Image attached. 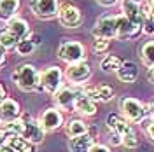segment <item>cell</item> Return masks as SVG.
Here are the masks:
<instances>
[{"instance_id":"obj_1","label":"cell","mask_w":154,"mask_h":152,"mask_svg":"<svg viewBox=\"0 0 154 152\" xmlns=\"http://www.w3.org/2000/svg\"><path fill=\"white\" fill-rule=\"evenodd\" d=\"M12 82L18 86L21 91L25 93H32V91H37L40 89V72L33 65L30 63H23L19 65L12 74H11Z\"/></svg>"},{"instance_id":"obj_2","label":"cell","mask_w":154,"mask_h":152,"mask_svg":"<svg viewBox=\"0 0 154 152\" xmlns=\"http://www.w3.org/2000/svg\"><path fill=\"white\" fill-rule=\"evenodd\" d=\"M63 79H65V74L61 72V68L51 65L44 72H40V89L46 91L48 95L54 96L63 87Z\"/></svg>"},{"instance_id":"obj_3","label":"cell","mask_w":154,"mask_h":152,"mask_svg":"<svg viewBox=\"0 0 154 152\" xmlns=\"http://www.w3.org/2000/svg\"><path fill=\"white\" fill-rule=\"evenodd\" d=\"M121 114L130 124L135 123H142L147 114H149V108L145 107L140 100L137 98H123L121 100Z\"/></svg>"},{"instance_id":"obj_4","label":"cell","mask_w":154,"mask_h":152,"mask_svg":"<svg viewBox=\"0 0 154 152\" xmlns=\"http://www.w3.org/2000/svg\"><path fill=\"white\" fill-rule=\"evenodd\" d=\"M84 56H86L84 46L77 40H65L58 47V58L68 65L77 63V61H84Z\"/></svg>"},{"instance_id":"obj_5","label":"cell","mask_w":154,"mask_h":152,"mask_svg":"<svg viewBox=\"0 0 154 152\" xmlns=\"http://www.w3.org/2000/svg\"><path fill=\"white\" fill-rule=\"evenodd\" d=\"M89 77H91V65L88 61L72 63L65 70V79L74 86H81V84H84V82H88Z\"/></svg>"},{"instance_id":"obj_6","label":"cell","mask_w":154,"mask_h":152,"mask_svg":"<svg viewBox=\"0 0 154 152\" xmlns=\"http://www.w3.org/2000/svg\"><path fill=\"white\" fill-rule=\"evenodd\" d=\"M93 37L112 40L117 38V16H103L93 26Z\"/></svg>"},{"instance_id":"obj_7","label":"cell","mask_w":154,"mask_h":152,"mask_svg":"<svg viewBox=\"0 0 154 152\" xmlns=\"http://www.w3.org/2000/svg\"><path fill=\"white\" fill-rule=\"evenodd\" d=\"M38 124L42 126V129L46 131V133H53V131H56L60 129L63 124H65V119H63V114L58 110V108H46V110H42V114L38 115Z\"/></svg>"},{"instance_id":"obj_8","label":"cell","mask_w":154,"mask_h":152,"mask_svg":"<svg viewBox=\"0 0 154 152\" xmlns=\"http://www.w3.org/2000/svg\"><path fill=\"white\" fill-rule=\"evenodd\" d=\"M58 19L65 28H77L82 23V14L74 4H61L58 11Z\"/></svg>"},{"instance_id":"obj_9","label":"cell","mask_w":154,"mask_h":152,"mask_svg":"<svg viewBox=\"0 0 154 152\" xmlns=\"http://www.w3.org/2000/svg\"><path fill=\"white\" fill-rule=\"evenodd\" d=\"M30 7L38 19H53L58 18L60 4L58 0H32Z\"/></svg>"},{"instance_id":"obj_10","label":"cell","mask_w":154,"mask_h":152,"mask_svg":"<svg viewBox=\"0 0 154 152\" xmlns=\"http://www.w3.org/2000/svg\"><path fill=\"white\" fill-rule=\"evenodd\" d=\"M21 136L30 143V145H38L42 143L44 136H46V131L42 129V126L38 124L37 119H28V121H23V131H21Z\"/></svg>"},{"instance_id":"obj_11","label":"cell","mask_w":154,"mask_h":152,"mask_svg":"<svg viewBox=\"0 0 154 152\" xmlns=\"http://www.w3.org/2000/svg\"><path fill=\"white\" fill-rule=\"evenodd\" d=\"M21 119V107L16 100L12 98H5L2 103H0V123L4 126L14 123Z\"/></svg>"},{"instance_id":"obj_12","label":"cell","mask_w":154,"mask_h":152,"mask_svg":"<svg viewBox=\"0 0 154 152\" xmlns=\"http://www.w3.org/2000/svg\"><path fill=\"white\" fill-rule=\"evenodd\" d=\"M121 11H123V16L128 21H131L135 26L142 28L145 14H144V7L140 4H137L133 0H121Z\"/></svg>"},{"instance_id":"obj_13","label":"cell","mask_w":154,"mask_h":152,"mask_svg":"<svg viewBox=\"0 0 154 152\" xmlns=\"http://www.w3.org/2000/svg\"><path fill=\"white\" fill-rule=\"evenodd\" d=\"M84 93H86L93 102H102V103H107V102H110V100H114V89L110 87V86L107 84H102V86H88L82 89Z\"/></svg>"},{"instance_id":"obj_14","label":"cell","mask_w":154,"mask_h":152,"mask_svg":"<svg viewBox=\"0 0 154 152\" xmlns=\"http://www.w3.org/2000/svg\"><path fill=\"white\" fill-rule=\"evenodd\" d=\"M74 110L79 112V114H82V115L91 117V115L96 114V103L84 93V91H77L75 102H74Z\"/></svg>"},{"instance_id":"obj_15","label":"cell","mask_w":154,"mask_h":152,"mask_svg":"<svg viewBox=\"0 0 154 152\" xmlns=\"http://www.w3.org/2000/svg\"><path fill=\"white\" fill-rule=\"evenodd\" d=\"M75 93L74 89H70V87H61L60 91H58L56 95L53 96V100H54V105H56L60 110H74V102H75Z\"/></svg>"},{"instance_id":"obj_16","label":"cell","mask_w":154,"mask_h":152,"mask_svg":"<svg viewBox=\"0 0 154 152\" xmlns=\"http://www.w3.org/2000/svg\"><path fill=\"white\" fill-rule=\"evenodd\" d=\"M7 32H9L12 37L16 38V40H23V38H26V37H30V26H28V23L25 21L23 18H16L14 19H11L9 23H7Z\"/></svg>"},{"instance_id":"obj_17","label":"cell","mask_w":154,"mask_h":152,"mask_svg":"<svg viewBox=\"0 0 154 152\" xmlns=\"http://www.w3.org/2000/svg\"><path fill=\"white\" fill-rule=\"evenodd\" d=\"M107 128H109L110 131H114V133H119L121 138H123V135H126L128 131L133 129V126L128 123L125 117H121L119 114H109L107 115Z\"/></svg>"},{"instance_id":"obj_18","label":"cell","mask_w":154,"mask_h":152,"mask_svg":"<svg viewBox=\"0 0 154 152\" xmlns=\"http://www.w3.org/2000/svg\"><path fill=\"white\" fill-rule=\"evenodd\" d=\"M138 74H140V72H138V67H137L135 61H123L121 68L116 72L117 79H119L121 82H126V84L135 82V81L138 79Z\"/></svg>"},{"instance_id":"obj_19","label":"cell","mask_w":154,"mask_h":152,"mask_svg":"<svg viewBox=\"0 0 154 152\" xmlns=\"http://www.w3.org/2000/svg\"><path fill=\"white\" fill-rule=\"evenodd\" d=\"M93 145H95V136L89 133L77 136V138H68V150L70 152H89Z\"/></svg>"},{"instance_id":"obj_20","label":"cell","mask_w":154,"mask_h":152,"mask_svg":"<svg viewBox=\"0 0 154 152\" xmlns=\"http://www.w3.org/2000/svg\"><path fill=\"white\" fill-rule=\"evenodd\" d=\"M19 9V0H0V21L9 23L16 18Z\"/></svg>"},{"instance_id":"obj_21","label":"cell","mask_w":154,"mask_h":152,"mask_svg":"<svg viewBox=\"0 0 154 152\" xmlns=\"http://www.w3.org/2000/svg\"><path fill=\"white\" fill-rule=\"evenodd\" d=\"M5 145L12 152H33V145H30L21 135H7Z\"/></svg>"},{"instance_id":"obj_22","label":"cell","mask_w":154,"mask_h":152,"mask_svg":"<svg viewBox=\"0 0 154 152\" xmlns=\"http://www.w3.org/2000/svg\"><path fill=\"white\" fill-rule=\"evenodd\" d=\"M65 133L68 138H77V136H82V135L89 133V128L82 119H70L65 124Z\"/></svg>"},{"instance_id":"obj_23","label":"cell","mask_w":154,"mask_h":152,"mask_svg":"<svg viewBox=\"0 0 154 152\" xmlns=\"http://www.w3.org/2000/svg\"><path fill=\"white\" fill-rule=\"evenodd\" d=\"M123 65V59L119 56H116V54H107L102 61H100V68H102V72H105V74H116L119 68Z\"/></svg>"},{"instance_id":"obj_24","label":"cell","mask_w":154,"mask_h":152,"mask_svg":"<svg viewBox=\"0 0 154 152\" xmlns=\"http://www.w3.org/2000/svg\"><path fill=\"white\" fill-rule=\"evenodd\" d=\"M140 59L145 67H154V40H147L144 46L140 47Z\"/></svg>"},{"instance_id":"obj_25","label":"cell","mask_w":154,"mask_h":152,"mask_svg":"<svg viewBox=\"0 0 154 152\" xmlns=\"http://www.w3.org/2000/svg\"><path fill=\"white\" fill-rule=\"evenodd\" d=\"M30 35H32V33H30ZM35 49H37V46L33 44L32 37L23 38V40H19L18 44H16V53H18L19 56H30V54H33Z\"/></svg>"},{"instance_id":"obj_26","label":"cell","mask_w":154,"mask_h":152,"mask_svg":"<svg viewBox=\"0 0 154 152\" xmlns=\"http://www.w3.org/2000/svg\"><path fill=\"white\" fill-rule=\"evenodd\" d=\"M16 44L18 40L11 35L7 28H0V46L4 49H16Z\"/></svg>"},{"instance_id":"obj_27","label":"cell","mask_w":154,"mask_h":152,"mask_svg":"<svg viewBox=\"0 0 154 152\" xmlns=\"http://www.w3.org/2000/svg\"><path fill=\"white\" fill-rule=\"evenodd\" d=\"M144 23H142V32L145 35H154V18L147 14V7H144Z\"/></svg>"},{"instance_id":"obj_28","label":"cell","mask_w":154,"mask_h":152,"mask_svg":"<svg viewBox=\"0 0 154 152\" xmlns=\"http://www.w3.org/2000/svg\"><path fill=\"white\" fill-rule=\"evenodd\" d=\"M123 145H125L126 149H135V147H138V138H137L135 129H131V131H128L126 135H123Z\"/></svg>"},{"instance_id":"obj_29","label":"cell","mask_w":154,"mask_h":152,"mask_svg":"<svg viewBox=\"0 0 154 152\" xmlns=\"http://www.w3.org/2000/svg\"><path fill=\"white\" fill-rule=\"evenodd\" d=\"M142 128H144L145 135L154 142V117H145L142 121Z\"/></svg>"},{"instance_id":"obj_30","label":"cell","mask_w":154,"mask_h":152,"mask_svg":"<svg viewBox=\"0 0 154 152\" xmlns=\"http://www.w3.org/2000/svg\"><path fill=\"white\" fill-rule=\"evenodd\" d=\"M110 46V40H107V38H95V42H93V51L95 53H105L107 49Z\"/></svg>"},{"instance_id":"obj_31","label":"cell","mask_w":154,"mask_h":152,"mask_svg":"<svg viewBox=\"0 0 154 152\" xmlns=\"http://www.w3.org/2000/svg\"><path fill=\"white\" fill-rule=\"evenodd\" d=\"M109 142H110V145L119 147V145H123V138H121V135H119V133L110 131V135H109Z\"/></svg>"},{"instance_id":"obj_32","label":"cell","mask_w":154,"mask_h":152,"mask_svg":"<svg viewBox=\"0 0 154 152\" xmlns=\"http://www.w3.org/2000/svg\"><path fill=\"white\" fill-rule=\"evenodd\" d=\"M89 152H110V149H109L107 145H103V143H95V145L89 149Z\"/></svg>"},{"instance_id":"obj_33","label":"cell","mask_w":154,"mask_h":152,"mask_svg":"<svg viewBox=\"0 0 154 152\" xmlns=\"http://www.w3.org/2000/svg\"><path fill=\"white\" fill-rule=\"evenodd\" d=\"M119 0H98V4L100 5H103V7H112V5H116Z\"/></svg>"},{"instance_id":"obj_34","label":"cell","mask_w":154,"mask_h":152,"mask_svg":"<svg viewBox=\"0 0 154 152\" xmlns=\"http://www.w3.org/2000/svg\"><path fill=\"white\" fill-rule=\"evenodd\" d=\"M147 14L154 18V0H149L147 2Z\"/></svg>"},{"instance_id":"obj_35","label":"cell","mask_w":154,"mask_h":152,"mask_svg":"<svg viewBox=\"0 0 154 152\" xmlns=\"http://www.w3.org/2000/svg\"><path fill=\"white\" fill-rule=\"evenodd\" d=\"M30 37H32V40H33V44H35V46H40V44H42V38H40V35H37V33H32Z\"/></svg>"},{"instance_id":"obj_36","label":"cell","mask_w":154,"mask_h":152,"mask_svg":"<svg viewBox=\"0 0 154 152\" xmlns=\"http://www.w3.org/2000/svg\"><path fill=\"white\" fill-rule=\"evenodd\" d=\"M5 51H7V49H4L2 46H0V67L5 63Z\"/></svg>"},{"instance_id":"obj_37","label":"cell","mask_w":154,"mask_h":152,"mask_svg":"<svg viewBox=\"0 0 154 152\" xmlns=\"http://www.w3.org/2000/svg\"><path fill=\"white\" fill-rule=\"evenodd\" d=\"M5 138H7V133H5L4 129H0V147L5 143Z\"/></svg>"},{"instance_id":"obj_38","label":"cell","mask_w":154,"mask_h":152,"mask_svg":"<svg viewBox=\"0 0 154 152\" xmlns=\"http://www.w3.org/2000/svg\"><path fill=\"white\" fill-rule=\"evenodd\" d=\"M5 98H7V96H5V87L0 84V103H2V102H4Z\"/></svg>"},{"instance_id":"obj_39","label":"cell","mask_w":154,"mask_h":152,"mask_svg":"<svg viewBox=\"0 0 154 152\" xmlns=\"http://www.w3.org/2000/svg\"><path fill=\"white\" fill-rule=\"evenodd\" d=\"M147 79H149V82H152L154 84V67L149 68V74H147Z\"/></svg>"},{"instance_id":"obj_40","label":"cell","mask_w":154,"mask_h":152,"mask_svg":"<svg viewBox=\"0 0 154 152\" xmlns=\"http://www.w3.org/2000/svg\"><path fill=\"white\" fill-rule=\"evenodd\" d=\"M0 152H12L9 149V147H7V145H5V143H4V145H2V147H0Z\"/></svg>"},{"instance_id":"obj_41","label":"cell","mask_w":154,"mask_h":152,"mask_svg":"<svg viewBox=\"0 0 154 152\" xmlns=\"http://www.w3.org/2000/svg\"><path fill=\"white\" fill-rule=\"evenodd\" d=\"M149 114H151V115L154 117V102H152L151 105H149Z\"/></svg>"},{"instance_id":"obj_42","label":"cell","mask_w":154,"mask_h":152,"mask_svg":"<svg viewBox=\"0 0 154 152\" xmlns=\"http://www.w3.org/2000/svg\"><path fill=\"white\" fill-rule=\"evenodd\" d=\"M133 2H137V4H140V5H142V4H144L145 0H133Z\"/></svg>"}]
</instances>
